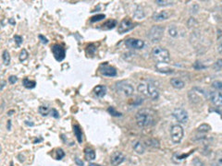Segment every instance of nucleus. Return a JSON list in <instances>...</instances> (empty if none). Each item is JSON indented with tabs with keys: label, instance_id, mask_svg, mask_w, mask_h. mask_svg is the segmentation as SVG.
Wrapping results in <instances>:
<instances>
[{
	"label": "nucleus",
	"instance_id": "nucleus-1",
	"mask_svg": "<svg viewBox=\"0 0 222 166\" xmlns=\"http://www.w3.org/2000/svg\"><path fill=\"white\" fill-rule=\"evenodd\" d=\"M156 112L151 108H143L136 113V123L140 127H150L156 123Z\"/></svg>",
	"mask_w": 222,
	"mask_h": 166
},
{
	"label": "nucleus",
	"instance_id": "nucleus-2",
	"mask_svg": "<svg viewBox=\"0 0 222 166\" xmlns=\"http://www.w3.org/2000/svg\"><path fill=\"white\" fill-rule=\"evenodd\" d=\"M138 91L141 94L150 98L154 101L159 98V91L157 87L151 81H143L138 85Z\"/></svg>",
	"mask_w": 222,
	"mask_h": 166
},
{
	"label": "nucleus",
	"instance_id": "nucleus-3",
	"mask_svg": "<svg viewBox=\"0 0 222 166\" xmlns=\"http://www.w3.org/2000/svg\"><path fill=\"white\" fill-rule=\"evenodd\" d=\"M170 52L164 47L156 46L152 49L151 57L157 64H165L170 61Z\"/></svg>",
	"mask_w": 222,
	"mask_h": 166
},
{
	"label": "nucleus",
	"instance_id": "nucleus-4",
	"mask_svg": "<svg viewBox=\"0 0 222 166\" xmlns=\"http://www.w3.org/2000/svg\"><path fill=\"white\" fill-rule=\"evenodd\" d=\"M163 33H164V28L161 26L156 25V26H153L150 29L149 32H148V38H149V40L152 43L156 44L161 41L162 37H163Z\"/></svg>",
	"mask_w": 222,
	"mask_h": 166
},
{
	"label": "nucleus",
	"instance_id": "nucleus-5",
	"mask_svg": "<svg viewBox=\"0 0 222 166\" xmlns=\"http://www.w3.org/2000/svg\"><path fill=\"white\" fill-rule=\"evenodd\" d=\"M184 135V131L181 125H173L170 128V138L173 143L178 144L181 141Z\"/></svg>",
	"mask_w": 222,
	"mask_h": 166
},
{
	"label": "nucleus",
	"instance_id": "nucleus-6",
	"mask_svg": "<svg viewBox=\"0 0 222 166\" xmlns=\"http://www.w3.org/2000/svg\"><path fill=\"white\" fill-rule=\"evenodd\" d=\"M116 89L119 92L122 93L125 96H131L134 92V88L132 84H130L126 81H119L116 84Z\"/></svg>",
	"mask_w": 222,
	"mask_h": 166
},
{
	"label": "nucleus",
	"instance_id": "nucleus-7",
	"mask_svg": "<svg viewBox=\"0 0 222 166\" xmlns=\"http://www.w3.org/2000/svg\"><path fill=\"white\" fill-rule=\"evenodd\" d=\"M172 116H174V118L180 124H186L188 122L189 116L187 112L182 108H177L173 111Z\"/></svg>",
	"mask_w": 222,
	"mask_h": 166
},
{
	"label": "nucleus",
	"instance_id": "nucleus-8",
	"mask_svg": "<svg viewBox=\"0 0 222 166\" xmlns=\"http://www.w3.org/2000/svg\"><path fill=\"white\" fill-rule=\"evenodd\" d=\"M52 53L54 54V57L56 58V60L61 62L62 60H64L65 57H66V51L65 49L59 45V44H54L52 46Z\"/></svg>",
	"mask_w": 222,
	"mask_h": 166
},
{
	"label": "nucleus",
	"instance_id": "nucleus-9",
	"mask_svg": "<svg viewBox=\"0 0 222 166\" xmlns=\"http://www.w3.org/2000/svg\"><path fill=\"white\" fill-rule=\"evenodd\" d=\"M133 28H134L133 22L130 20V18H124V20H122L120 21V23L119 24L118 31H119V33L123 34V33H126L131 30H133Z\"/></svg>",
	"mask_w": 222,
	"mask_h": 166
},
{
	"label": "nucleus",
	"instance_id": "nucleus-10",
	"mask_svg": "<svg viewBox=\"0 0 222 166\" xmlns=\"http://www.w3.org/2000/svg\"><path fill=\"white\" fill-rule=\"evenodd\" d=\"M125 44L127 47L134 49V50H139L143 49L144 46V42L139 39H134V38H129L125 41Z\"/></svg>",
	"mask_w": 222,
	"mask_h": 166
},
{
	"label": "nucleus",
	"instance_id": "nucleus-11",
	"mask_svg": "<svg viewBox=\"0 0 222 166\" xmlns=\"http://www.w3.org/2000/svg\"><path fill=\"white\" fill-rule=\"evenodd\" d=\"M208 99L211 101V103L218 107L222 106V93L217 91H209L207 94Z\"/></svg>",
	"mask_w": 222,
	"mask_h": 166
},
{
	"label": "nucleus",
	"instance_id": "nucleus-12",
	"mask_svg": "<svg viewBox=\"0 0 222 166\" xmlns=\"http://www.w3.org/2000/svg\"><path fill=\"white\" fill-rule=\"evenodd\" d=\"M100 73L102 75L106 76V77H116L117 76V70L115 67L108 66L106 64L102 65L99 68Z\"/></svg>",
	"mask_w": 222,
	"mask_h": 166
},
{
	"label": "nucleus",
	"instance_id": "nucleus-13",
	"mask_svg": "<svg viewBox=\"0 0 222 166\" xmlns=\"http://www.w3.org/2000/svg\"><path fill=\"white\" fill-rule=\"evenodd\" d=\"M125 155L120 152V151H116L114 152L110 157V162L113 166H119L125 161Z\"/></svg>",
	"mask_w": 222,
	"mask_h": 166
},
{
	"label": "nucleus",
	"instance_id": "nucleus-14",
	"mask_svg": "<svg viewBox=\"0 0 222 166\" xmlns=\"http://www.w3.org/2000/svg\"><path fill=\"white\" fill-rule=\"evenodd\" d=\"M170 17V13L166 10L159 11V12H155L152 16V18L155 21H163L168 20Z\"/></svg>",
	"mask_w": 222,
	"mask_h": 166
},
{
	"label": "nucleus",
	"instance_id": "nucleus-15",
	"mask_svg": "<svg viewBox=\"0 0 222 166\" xmlns=\"http://www.w3.org/2000/svg\"><path fill=\"white\" fill-rule=\"evenodd\" d=\"M133 148L134 151L136 153H138V154H143L144 151H145V147H144V145L143 144V142H141L139 140L133 142Z\"/></svg>",
	"mask_w": 222,
	"mask_h": 166
},
{
	"label": "nucleus",
	"instance_id": "nucleus-16",
	"mask_svg": "<svg viewBox=\"0 0 222 166\" xmlns=\"http://www.w3.org/2000/svg\"><path fill=\"white\" fill-rule=\"evenodd\" d=\"M94 93L98 97V98H102L106 95V87L104 85H98L94 89Z\"/></svg>",
	"mask_w": 222,
	"mask_h": 166
},
{
	"label": "nucleus",
	"instance_id": "nucleus-17",
	"mask_svg": "<svg viewBox=\"0 0 222 166\" xmlns=\"http://www.w3.org/2000/svg\"><path fill=\"white\" fill-rule=\"evenodd\" d=\"M170 84L173 88H175L177 90H180V89L184 88V86H185V82L182 80L178 79V78H172L170 80Z\"/></svg>",
	"mask_w": 222,
	"mask_h": 166
},
{
	"label": "nucleus",
	"instance_id": "nucleus-18",
	"mask_svg": "<svg viewBox=\"0 0 222 166\" xmlns=\"http://www.w3.org/2000/svg\"><path fill=\"white\" fill-rule=\"evenodd\" d=\"M73 132H74V135H75L78 142L82 144V142L83 140V138H82V129H81L79 125H73Z\"/></svg>",
	"mask_w": 222,
	"mask_h": 166
},
{
	"label": "nucleus",
	"instance_id": "nucleus-19",
	"mask_svg": "<svg viewBox=\"0 0 222 166\" xmlns=\"http://www.w3.org/2000/svg\"><path fill=\"white\" fill-rule=\"evenodd\" d=\"M117 21L115 20H109V21H106L104 24L101 25V29L102 30H105V31H108V30H112L114 29L116 26H117Z\"/></svg>",
	"mask_w": 222,
	"mask_h": 166
},
{
	"label": "nucleus",
	"instance_id": "nucleus-20",
	"mask_svg": "<svg viewBox=\"0 0 222 166\" xmlns=\"http://www.w3.org/2000/svg\"><path fill=\"white\" fill-rule=\"evenodd\" d=\"M84 155H85L86 160H88V161H92L96 159V151L92 150V148H85Z\"/></svg>",
	"mask_w": 222,
	"mask_h": 166
},
{
	"label": "nucleus",
	"instance_id": "nucleus-21",
	"mask_svg": "<svg viewBox=\"0 0 222 166\" xmlns=\"http://www.w3.org/2000/svg\"><path fill=\"white\" fill-rule=\"evenodd\" d=\"M23 83V86L26 88V89H33L35 88L36 86V82L34 80H30L28 78H25L22 81Z\"/></svg>",
	"mask_w": 222,
	"mask_h": 166
},
{
	"label": "nucleus",
	"instance_id": "nucleus-22",
	"mask_svg": "<svg viewBox=\"0 0 222 166\" xmlns=\"http://www.w3.org/2000/svg\"><path fill=\"white\" fill-rule=\"evenodd\" d=\"M2 59H3V63L5 66H8L10 64V54L8 52V50H5L2 54Z\"/></svg>",
	"mask_w": 222,
	"mask_h": 166
},
{
	"label": "nucleus",
	"instance_id": "nucleus-23",
	"mask_svg": "<svg viewBox=\"0 0 222 166\" xmlns=\"http://www.w3.org/2000/svg\"><path fill=\"white\" fill-rule=\"evenodd\" d=\"M133 16H134L135 18H137V20H142V18H144V12H143V8L138 7V8L135 9Z\"/></svg>",
	"mask_w": 222,
	"mask_h": 166
},
{
	"label": "nucleus",
	"instance_id": "nucleus-24",
	"mask_svg": "<svg viewBox=\"0 0 222 166\" xmlns=\"http://www.w3.org/2000/svg\"><path fill=\"white\" fill-rule=\"evenodd\" d=\"M209 130H210V125L207 124H202L197 128V131L200 133H207Z\"/></svg>",
	"mask_w": 222,
	"mask_h": 166
},
{
	"label": "nucleus",
	"instance_id": "nucleus-25",
	"mask_svg": "<svg viewBox=\"0 0 222 166\" xmlns=\"http://www.w3.org/2000/svg\"><path fill=\"white\" fill-rule=\"evenodd\" d=\"M38 111H39V113H40L43 116H47L49 115V113H50V111H51V110H49V108H48L47 106L42 105V106L39 107Z\"/></svg>",
	"mask_w": 222,
	"mask_h": 166
},
{
	"label": "nucleus",
	"instance_id": "nucleus-26",
	"mask_svg": "<svg viewBox=\"0 0 222 166\" xmlns=\"http://www.w3.org/2000/svg\"><path fill=\"white\" fill-rule=\"evenodd\" d=\"M146 145L149 146V147H152V148H159V142L157 139H155V138H151V139H148L146 140Z\"/></svg>",
	"mask_w": 222,
	"mask_h": 166
},
{
	"label": "nucleus",
	"instance_id": "nucleus-27",
	"mask_svg": "<svg viewBox=\"0 0 222 166\" xmlns=\"http://www.w3.org/2000/svg\"><path fill=\"white\" fill-rule=\"evenodd\" d=\"M189 155H190V153H187V154H180V153H175V154L173 155V159H176V158H177V160H176V161H175V162H180V161L184 160L185 158H187Z\"/></svg>",
	"mask_w": 222,
	"mask_h": 166
},
{
	"label": "nucleus",
	"instance_id": "nucleus-28",
	"mask_svg": "<svg viewBox=\"0 0 222 166\" xmlns=\"http://www.w3.org/2000/svg\"><path fill=\"white\" fill-rule=\"evenodd\" d=\"M212 166H222V152L217 154V159L212 163Z\"/></svg>",
	"mask_w": 222,
	"mask_h": 166
},
{
	"label": "nucleus",
	"instance_id": "nucleus-29",
	"mask_svg": "<svg viewBox=\"0 0 222 166\" xmlns=\"http://www.w3.org/2000/svg\"><path fill=\"white\" fill-rule=\"evenodd\" d=\"M169 34L171 37H174V38H176V37H178V35H179V31H178V30H177L176 27L171 26V27L169 28Z\"/></svg>",
	"mask_w": 222,
	"mask_h": 166
},
{
	"label": "nucleus",
	"instance_id": "nucleus-30",
	"mask_svg": "<svg viewBox=\"0 0 222 166\" xmlns=\"http://www.w3.org/2000/svg\"><path fill=\"white\" fill-rule=\"evenodd\" d=\"M106 16L105 14H98V15H96L94 17L91 18V22H96V21H102L103 18H105Z\"/></svg>",
	"mask_w": 222,
	"mask_h": 166
},
{
	"label": "nucleus",
	"instance_id": "nucleus-31",
	"mask_svg": "<svg viewBox=\"0 0 222 166\" xmlns=\"http://www.w3.org/2000/svg\"><path fill=\"white\" fill-rule=\"evenodd\" d=\"M107 112H108L111 116H121V113L117 112V111L115 110V108L112 107V106H110V107L107 108Z\"/></svg>",
	"mask_w": 222,
	"mask_h": 166
},
{
	"label": "nucleus",
	"instance_id": "nucleus-32",
	"mask_svg": "<svg viewBox=\"0 0 222 166\" xmlns=\"http://www.w3.org/2000/svg\"><path fill=\"white\" fill-rule=\"evenodd\" d=\"M28 52L25 50V49H22L21 54H20V57H18V58H20V61H25L27 58H28Z\"/></svg>",
	"mask_w": 222,
	"mask_h": 166
},
{
	"label": "nucleus",
	"instance_id": "nucleus-33",
	"mask_svg": "<svg viewBox=\"0 0 222 166\" xmlns=\"http://www.w3.org/2000/svg\"><path fill=\"white\" fill-rule=\"evenodd\" d=\"M213 68L215 71H219L220 69H222V58L218 59L213 66Z\"/></svg>",
	"mask_w": 222,
	"mask_h": 166
},
{
	"label": "nucleus",
	"instance_id": "nucleus-34",
	"mask_svg": "<svg viewBox=\"0 0 222 166\" xmlns=\"http://www.w3.org/2000/svg\"><path fill=\"white\" fill-rule=\"evenodd\" d=\"M172 1H166V0H156V4H157L158 6H169V5H172Z\"/></svg>",
	"mask_w": 222,
	"mask_h": 166
},
{
	"label": "nucleus",
	"instance_id": "nucleus-35",
	"mask_svg": "<svg viewBox=\"0 0 222 166\" xmlns=\"http://www.w3.org/2000/svg\"><path fill=\"white\" fill-rule=\"evenodd\" d=\"M212 86H213V88H215L216 90L222 91V81H220V80H216V81H214V82L212 83Z\"/></svg>",
	"mask_w": 222,
	"mask_h": 166
},
{
	"label": "nucleus",
	"instance_id": "nucleus-36",
	"mask_svg": "<svg viewBox=\"0 0 222 166\" xmlns=\"http://www.w3.org/2000/svg\"><path fill=\"white\" fill-rule=\"evenodd\" d=\"M56 152H57V157H56V158H57V160H61L65 156V152L63 151L62 149H58Z\"/></svg>",
	"mask_w": 222,
	"mask_h": 166
},
{
	"label": "nucleus",
	"instance_id": "nucleus-37",
	"mask_svg": "<svg viewBox=\"0 0 222 166\" xmlns=\"http://www.w3.org/2000/svg\"><path fill=\"white\" fill-rule=\"evenodd\" d=\"M193 166H205L204 162L200 159H198V158H194L193 160Z\"/></svg>",
	"mask_w": 222,
	"mask_h": 166
},
{
	"label": "nucleus",
	"instance_id": "nucleus-38",
	"mask_svg": "<svg viewBox=\"0 0 222 166\" xmlns=\"http://www.w3.org/2000/svg\"><path fill=\"white\" fill-rule=\"evenodd\" d=\"M14 40L17 44L18 46H20L22 44V37H21L20 35H15L14 36Z\"/></svg>",
	"mask_w": 222,
	"mask_h": 166
},
{
	"label": "nucleus",
	"instance_id": "nucleus-39",
	"mask_svg": "<svg viewBox=\"0 0 222 166\" xmlns=\"http://www.w3.org/2000/svg\"><path fill=\"white\" fill-rule=\"evenodd\" d=\"M50 115H51V116H53L54 118H59V113H58V111L56 110V109H52L51 111H50Z\"/></svg>",
	"mask_w": 222,
	"mask_h": 166
},
{
	"label": "nucleus",
	"instance_id": "nucleus-40",
	"mask_svg": "<svg viewBox=\"0 0 222 166\" xmlns=\"http://www.w3.org/2000/svg\"><path fill=\"white\" fill-rule=\"evenodd\" d=\"M193 67H194L195 69H203V68H206L205 66H203V65H202L201 63H199V62H195L194 65H193Z\"/></svg>",
	"mask_w": 222,
	"mask_h": 166
},
{
	"label": "nucleus",
	"instance_id": "nucleus-41",
	"mask_svg": "<svg viewBox=\"0 0 222 166\" xmlns=\"http://www.w3.org/2000/svg\"><path fill=\"white\" fill-rule=\"evenodd\" d=\"M8 81H9L10 84H15L18 81V78L16 76H10L8 78Z\"/></svg>",
	"mask_w": 222,
	"mask_h": 166
},
{
	"label": "nucleus",
	"instance_id": "nucleus-42",
	"mask_svg": "<svg viewBox=\"0 0 222 166\" xmlns=\"http://www.w3.org/2000/svg\"><path fill=\"white\" fill-rule=\"evenodd\" d=\"M39 39L41 40V42H42L43 44H48V40L45 38V37H44L43 35H39Z\"/></svg>",
	"mask_w": 222,
	"mask_h": 166
},
{
	"label": "nucleus",
	"instance_id": "nucleus-43",
	"mask_svg": "<svg viewBox=\"0 0 222 166\" xmlns=\"http://www.w3.org/2000/svg\"><path fill=\"white\" fill-rule=\"evenodd\" d=\"M74 160H75V162H76V164L78 165V166H83L84 165V163H83V161H81L79 158H75V159H74Z\"/></svg>",
	"mask_w": 222,
	"mask_h": 166
},
{
	"label": "nucleus",
	"instance_id": "nucleus-44",
	"mask_svg": "<svg viewBox=\"0 0 222 166\" xmlns=\"http://www.w3.org/2000/svg\"><path fill=\"white\" fill-rule=\"evenodd\" d=\"M7 127H8V130H10V129H11V121H10V120H8V125H7Z\"/></svg>",
	"mask_w": 222,
	"mask_h": 166
},
{
	"label": "nucleus",
	"instance_id": "nucleus-45",
	"mask_svg": "<svg viewBox=\"0 0 222 166\" xmlns=\"http://www.w3.org/2000/svg\"><path fill=\"white\" fill-rule=\"evenodd\" d=\"M218 52L220 54H222V43H220L219 45H218Z\"/></svg>",
	"mask_w": 222,
	"mask_h": 166
},
{
	"label": "nucleus",
	"instance_id": "nucleus-46",
	"mask_svg": "<svg viewBox=\"0 0 222 166\" xmlns=\"http://www.w3.org/2000/svg\"><path fill=\"white\" fill-rule=\"evenodd\" d=\"M89 166H101V165H99V164H96V163H90Z\"/></svg>",
	"mask_w": 222,
	"mask_h": 166
},
{
	"label": "nucleus",
	"instance_id": "nucleus-47",
	"mask_svg": "<svg viewBox=\"0 0 222 166\" xmlns=\"http://www.w3.org/2000/svg\"><path fill=\"white\" fill-rule=\"evenodd\" d=\"M5 84H6V82H5V81H2V87H1V90H3V89H4Z\"/></svg>",
	"mask_w": 222,
	"mask_h": 166
},
{
	"label": "nucleus",
	"instance_id": "nucleus-48",
	"mask_svg": "<svg viewBox=\"0 0 222 166\" xmlns=\"http://www.w3.org/2000/svg\"><path fill=\"white\" fill-rule=\"evenodd\" d=\"M9 166H13V162H12V161L10 162V165H9Z\"/></svg>",
	"mask_w": 222,
	"mask_h": 166
}]
</instances>
